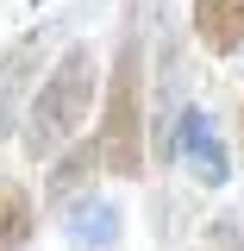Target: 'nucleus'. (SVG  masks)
I'll return each mask as SVG.
<instances>
[{
    "label": "nucleus",
    "mask_w": 244,
    "mask_h": 251,
    "mask_svg": "<svg viewBox=\"0 0 244 251\" xmlns=\"http://www.w3.org/2000/svg\"><path fill=\"white\" fill-rule=\"evenodd\" d=\"M94 107H100V57H94L88 44H69L57 57V69L31 88L25 100V126H19V138H25L31 157H50L82 132V120H88Z\"/></svg>",
    "instance_id": "obj_1"
},
{
    "label": "nucleus",
    "mask_w": 244,
    "mask_h": 251,
    "mask_svg": "<svg viewBox=\"0 0 244 251\" xmlns=\"http://www.w3.org/2000/svg\"><path fill=\"white\" fill-rule=\"evenodd\" d=\"M94 145H100V170H113L125 182L144 176V38H138V25H125L119 50H113Z\"/></svg>",
    "instance_id": "obj_2"
},
{
    "label": "nucleus",
    "mask_w": 244,
    "mask_h": 251,
    "mask_svg": "<svg viewBox=\"0 0 244 251\" xmlns=\"http://www.w3.org/2000/svg\"><path fill=\"white\" fill-rule=\"evenodd\" d=\"M176 151L188 157V170H194L207 188H219L225 176H232V163H225V145L213 138V120H207L200 107H182V120H176Z\"/></svg>",
    "instance_id": "obj_3"
},
{
    "label": "nucleus",
    "mask_w": 244,
    "mask_h": 251,
    "mask_svg": "<svg viewBox=\"0 0 244 251\" xmlns=\"http://www.w3.org/2000/svg\"><path fill=\"white\" fill-rule=\"evenodd\" d=\"M63 239H69L75 251H107L113 239H119V207L100 201V195L69 201V207H63Z\"/></svg>",
    "instance_id": "obj_4"
},
{
    "label": "nucleus",
    "mask_w": 244,
    "mask_h": 251,
    "mask_svg": "<svg viewBox=\"0 0 244 251\" xmlns=\"http://www.w3.org/2000/svg\"><path fill=\"white\" fill-rule=\"evenodd\" d=\"M194 38L213 57L244 50V0H194Z\"/></svg>",
    "instance_id": "obj_5"
},
{
    "label": "nucleus",
    "mask_w": 244,
    "mask_h": 251,
    "mask_svg": "<svg viewBox=\"0 0 244 251\" xmlns=\"http://www.w3.org/2000/svg\"><path fill=\"white\" fill-rule=\"evenodd\" d=\"M31 63H38V38H25V44H13L6 57H0V138L13 132V120L25 113V75H31Z\"/></svg>",
    "instance_id": "obj_6"
},
{
    "label": "nucleus",
    "mask_w": 244,
    "mask_h": 251,
    "mask_svg": "<svg viewBox=\"0 0 244 251\" xmlns=\"http://www.w3.org/2000/svg\"><path fill=\"white\" fill-rule=\"evenodd\" d=\"M31 232H38V201H31L25 182L0 176V251H25Z\"/></svg>",
    "instance_id": "obj_7"
},
{
    "label": "nucleus",
    "mask_w": 244,
    "mask_h": 251,
    "mask_svg": "<svg viewBox=\"0 0 244 251\" xmlns=\"http://www.w3.org/2000/svg\"><path fill=\"white\" fill-rule=\"evenodd\" d=\"M94 170H100V145H75V151H63V157H50V201H75L82 188L94 182Z\"/></svg>",
    "instance_id": "obj_8"
},
{
    "label": "nucleus",
    "mask_w": 244,
    "mask_h": 251,
    "mask_svg": "<svg viewBox=\"0 0 244 251\" xmlns=\"http://www.w3.org/2000/svg\"><path fill=\"white\" fill-rule=\"evenodd\" d=\"M238 145H244V107H238Z\"/></svg>",
    "instance_id": "obj_9"
}]
</instances>
